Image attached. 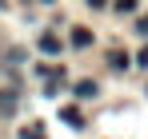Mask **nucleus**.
Wrapping results in <instances>:
<instances>
[{
  "label": "nucleus",
  "mask_w": 148,
  "mask_h": 139,
  "mask_svg": "<svg viewBox=\"0 0 148 139\" xmlns=\"http://www.w3.org/2000/svg\"><path fill=\"white\" fill-rule=\"evenodd\" d=\"M12 111H16V92L0 88V115H12Z\"/></svg>",
  "instance_id": "1"
},
{
  "label": "nucleus",
  "mask_w": 148,
  "mask_h": 139,
  "mask_svg": "<svg viewBox=\"0 0 148 139\" xmlns=\"http://www.w3.org/2000/svg\"><path fill=\"white\" fill-rule=\"evenodd\" d=\"M40 52H44V56H56V52H60V40H56L52 32H44V36H40Z\"/></svg>",
  "instance_id": "2"
},
{
  "label": "nucleus",
  "mask_w": 148,
  "mask_h": 139,
  "mask_svg": "<svg viewBox=\"0 0 148 139\" xmlns=\"http://www.w3.org/2000/svg\"><path fill=\"white\" fill-rule=\"evenodd\" d=\"M72 44L76 48H88L92 44V32H88V28H72Z\"/></svg>",
  "instance_id": "3"
},
{
  "label": "nucleus",
  "mask_w": 148,
  "mask_h": 139,
  "mask_svg": "<svg viewBox=\"0 0 148 139\" xmlns=\"http://www.w3.org/2000/svg\"><path fill=\"white\" fill-rule=\"evenodd\" d=\"M60 119H64L68 127H80V123H84V115H80L76 107H64V111H60Z\"/></svg>",
  "instance_id": "4"
},
{
  "label": "nucleus",
  "mask_w": 148,
  "mask_h": 139,
  "mask_svg": "<svg viewBox=\"0 0 148 139\" xmlns=\"http://www.w3.org/2000/svg\"><path fill=\"white\" fill-rule=\"evenodd\" d=\"M20 139H48V135H44V127H40V123H28L24 131H20Z\"/></svg>",
  "instance_id": "5"
},
{
  "label": "nucleus",
  "mask_w": 148,
  "mask_h": 139,
  "mask_svg": "<svg viewBox=\"0 0 148 139\" xmlns=\"http://www.w3.org/2000/svg\"><path fill=\"white\" fill-rule=\"evenodd\" d=\"M76 95H96V84H88V80H84V84H76Z\"/></svg>",
  "instance_id": "6"
},
{
  "label": "nucleus",
  "mask_w": 148,
  "mask_h": 139,
  "mask_svg": "<svg viewBox=\"0 0 148 139\" xmlns=\"http://www.w3.org/2000/svg\"><path fill=\"white\" fill-rule=\"evenodd\" d=\"M108 64H112V68H124L128 60H124V52H112V56H108Z\"/></svg>",
  "instance_id": "7"
},
{
  "label": "nucleus",
  "mask_w": 148,
  "mask_h": 139,
  "mask_svg": "<svg viewBox=\"0 0 148 139\" xmlns=\"http://www.w3.org/2000/svg\"><path fill=\"white\" fill-rule=\"evenodd\" d=\"M136 8V0H116V12H132Z\"/></svg>",
  "instance_id": "8"
},
{
  "label": "nucleus",
  "mask_w": 148,
  "mask_h": 139,
  "mask_svg": "<svg viewBox=\"0 0 148 139\" xmlns=\"http://www.w3.org/2000/svg\"><path fill=\"white\" fill-rule=\"evenodd\" d=\"M140 32H144V36H148V16H140Z\"/></svg>",
  "instance_id": "9"
},
{
  "label": "nucleus",
  "mask_w": 148,
  "mask_h": 139,
  "mask_svg": "<svg viewBox=\"0 0 148 139\" xmlns=\"http://www.w3.org/2000/svg\"><path fill=\"white\" fill-rule=\"evenodd\" d=\"M88 4H104V0H88Z\"/></svg>",
  "instance_id": "10"
}]
</instances>
